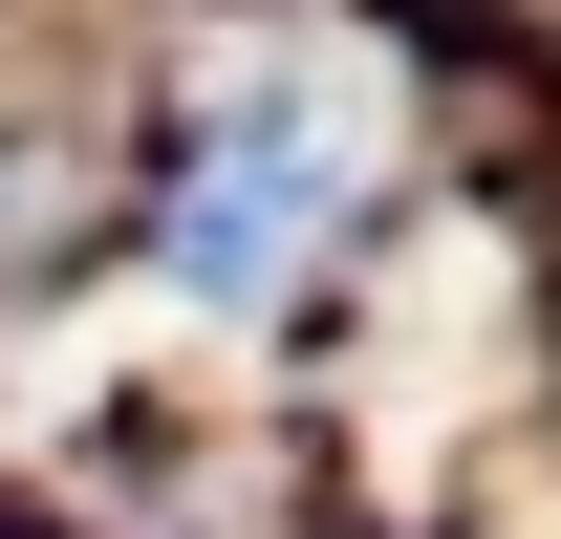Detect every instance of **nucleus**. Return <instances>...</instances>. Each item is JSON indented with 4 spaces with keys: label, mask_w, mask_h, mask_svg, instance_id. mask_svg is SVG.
I'll list each match as a JSON object with an SVG mask.
<instances>
[{
    "label": "nucleus",
    "mask_w": 561,
    "mask_h": 539,
    "mask_svg": "<svg viewBox=\"0 0 561 539\" xmlns=\"http://www.w3.org/2000/svg\"><path fill=\"white\" fill-rule=\"evenodd\" d=\"M367 130H389L367 44H238L173 173V302H280L324 260V216L367 195Z\"/></svg>",
    "instance_id": "nucleus-1"
}]
</instances>
